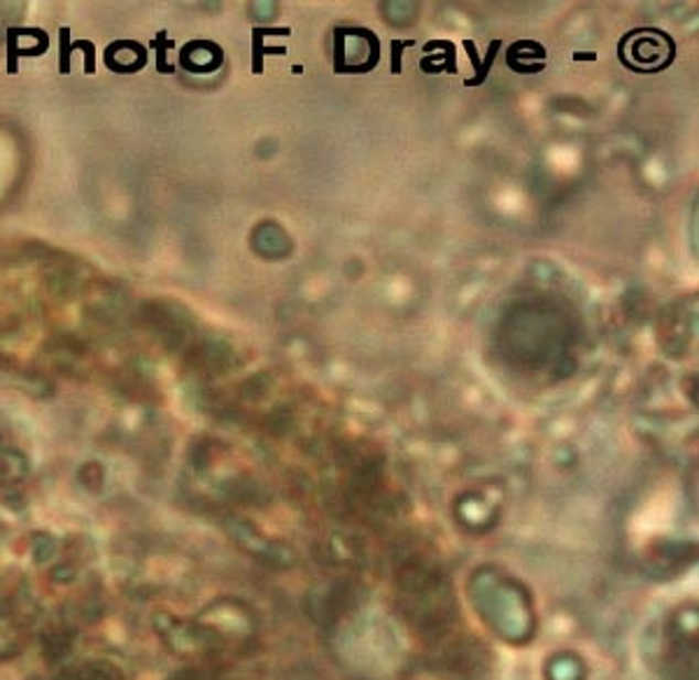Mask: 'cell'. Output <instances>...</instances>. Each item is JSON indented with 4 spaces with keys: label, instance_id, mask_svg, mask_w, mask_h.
Instances as JSON below:
<instances>
[{
    "label": "cell",
    "instance_id": "7a4b0ae2",
    "mask_svg": "<svg viewBox=\"0 0 699 680\" xmlns=\"http://www.w3.org/2000/svg\"><path fill=\"white\" fill-rule=\"evenodd\" d=\"M336 73H368L380 58L378 35L368 29H336Z\"/></svg>",
    "mask_w": 699,
    "mask_h": 680
},
{
    "label": "cell",
    "instance_id": "6da1fadb",
    "mask_svg": "<svg viewBox=\"0 0 699 680\" xmlns=\"http://www.w3.org/2000/svg\"><path fill=\"white\" fill-rule=\"evenodd\" d=\"M619 56L630 71L648 75L671 66L676 45L660 29H634L621 40Z\"/></svg>",
    "mask_w": 699,
    "mask_h": 680
},
{
    "label": "cell",
    "instance_id": "3957f363",
    "mask_svg": "<svg viewBox=\"0 0 699 680\" xmlns=\"http://www.w3.org/2000/svg\"><path fill=\"white\" fill-rule=\"evenodd\" d=\"M64 680H119V671H115L108 665H85L79 669H73L64 676Z\"/></svg>",
    "mask_w": 699,
    "mask_h": 680
}]
</instances>
